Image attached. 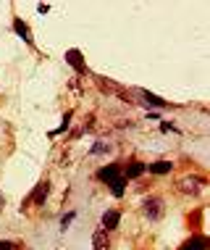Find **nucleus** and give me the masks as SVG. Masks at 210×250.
<instances>
[{"label": "nucleus", "mask_w": 210, "mask_h": 250, "mask_svg": "<svg viewBox=\"0 0 210 250\" xmlns=\"http://www.w3.org/2000/svg\"><path fill=\"white\" fill-rule=\"evenodd\" d=\"M74 216H76V213H74V211H71V213H66V216H63V219H60V227H63V229H66V227H69V224H71V221H74Z\"/></svg>", "instance_id": "obj_15"}, {"label": "nucleus", "mask_w": 210, "mask_h": 250, "mask_svg": "<svg viewBox=\"0 0 210 250\" xmlns=\"http://www.w3.org/2000/svg\"><path fill=\"white\" fill-rule=\"evenodd\" d=\"M111 150V143H97V145H92V155H100V153H108Z\"/></svg>", "instance_id": "obj_14"}, {"label": "nucleus", "mask_w": 210, "mask_h": 250, "mask_svg": "<svg viewBox=\"0 0 210 250\" xmlns=\"http://www.w3.org/2000/svg\"><path fill=\"white\" fill-rule=\"evenodd\" d=\"M118 177H121V166H118V164H108V166H103V168L97 171V179L105 182V185H113Z\"/></svg>", "instance_id": "obj_2"}, {"label": "nucleus", "mask_w": 210, "mask_h": 250, "mask_svg": "<svg viewBox=\"0 0 210 250\" xmlns=\"http://www.w3.org/2000/svg\"><path fill=\"white\" fill-rule=\"evenodd\" d=\"M92 245H95V250H111V237H108V232H95L92 234Z\"/></svg>", "instance_id": "obj_8"}, {"label": "nucleus", "mask_w": 210, "mask_h": 250, "mask_svg": "<svg viewBox=\"0 0 210 250\" xmlns=\"http://www.w3.org/2000/svg\"><path fill=\"white\" fill-rule=\"evenodd\" d=\"M181 250H208V240L202 237V234H194V237H189L184 245H181Z\"/></svg>", "instance_id": "obj_7"}, {"label": "nucleus", "mask_w": 210, "mask_h": 250, "mask_svg": "<svg viewBox=\"0 0 210 250\" xmlns=\"http://www.w3.org/2000/svg\"><path fill=\"white\" fill-rule=\"evenodd\" d=\"M142 98L147 100L150 105H158V108H166V100L163 98H158V95H153V92H147V90H142Z\"/></svg>", "instance_id": "obj_11"}, {"label": "nucleus", "mask_w": 210, "mask_h": 250, "mask_svg": "<svg viewBox=\"0 0 210 250\" xmlns=\"http://www.w3.org/2000/svg\"><path fill=\"white\" fill-rule=\"evenodd\" d=\"M16 245H13V242H8V240H0V250H13Z\"/></svg>", "instance_id": "obj_16"}, {"label": "nucleus", "mask_w": 210, "mask_h": 250, "mask_svg": "<svg viewBox=\"0 0 210 250\" xmlns=\"http://www.w3.org/2000/svg\"><path fill=\"white\" fill-rule=\"evenodd\" d=\"M121 221V213L118 211H105L103 219H100V224H103V232H111V229H116Z\"/></svg>", "instance_id": "obj_6"}, {"label": "nucleus", "mask_w": 210, "mask_h": 250, "mask_svg": "<svg viewBox=\"0 0 210 250\" xmlns=\"http://www.w3.org/2000/svg\"><path fill=\"white\" fill-rule=\"evenodd\" d=\"M145 171H147V164H142V161H132L121 177H124V179H137V177H142Z\"/></svg>", "instance_id": "obj_5"}, {"label": "nucleus", "mask_w": 210, "mask_h": 250, "mask_svg": "<svg viewBox=\"0 0 210 250\" xmlns=\"http://www.w3.org/2000/svg\"><path fill=\"white\" fill-rule=\"evenodd\" d=\"M124 190H126V179H124V177H118V179L111 185V192L116 195V198H121V195H124Z\"/></svg>", "instance_id": "obj_13"}, {"label": "nucleus", "mask_w": 210, "mask_h": 250, "mask_svg": "<svg viewBox=\"0 0 210 250\" xmlns=\"http://www.w3.org/2000/svg\"><path fill=\"white\" fill-rule=\"evenodd\" d=\"M200 185H202V179H184L181 182V190L184 192H197Z\"/></svg>", "instance_id": "obj_12"}, {"label": "nucleus", "mask_w": 210, "mask_h": 250, "mask_svg": "<svg viewBox=\"0 0 210 250\" xmlns=\"http://www.w3.org/2000/svg\"><path fill=\"white\" fill-rule=\"evenodd\" d=\"M147 168H150L153 174H168L173 168L171 161H155V164H147Z\"/></svg>", "instance_id": "obj_10"}, {"label": "nucleus", "mask_w": 210, "mask_h": 250, "mask_svg": "<svg viewBox=\"0 0 210 250\" xmlns=\"http://www.w3.org/2000/svg\"><path fill=\"white\" fill-rule=\"evenodd\" d=\"M66 63L74 66L79 74H84L87 71V66H84V58H82V53H79L76 48H71V50H66Z\"/></svg>", "instance_id": "obj_4"}, {"label": "nucleus", "mask_w": 210, "mask_h": 250, "mask_svg": "<svg viewBox=\"0 0 210 250\" xmlns=\"http://www.w3.org/2000/svg\"><path fill=\"white\" fill-rule=\"evenodd\" d=\"M47 195H50V182L47 179H42L39 185L32 190V195H29V203H35V206H42V203L47 200Z\"/></svg>", "instance_id": "obj_3"}, {"label": "nucleus", "mask_w": 210, "mask_h": 250, "mask_svg": "<svg viewBox=\"0 0 210 250\" xmlns=\"http://www.w3.org/2000/svg\"><path fill=\"white\" fill-rule=\"evenodd\" d=\"M142 211H145V216H150V219L155 221V219H160L163 216V200L160 198H145V203H142Z\"/></svg>", "instance_id": "obj_1"}, {"label": "nucleus", "mask_w": 210, "mask_h": 250, "mask_svg": "<svg viewBox=\"0 0 210 250\" xmlns=\"http://www.w3.org/2000/svg\"><path fill=\"white\" fill-rule=\"evenodd\" d=\"M13 29H16V35L21 37L24 42H29V45H32V29L21 21V19H13Z\"/></svg>", "instance_id": "obj_9"}]
</instances>
